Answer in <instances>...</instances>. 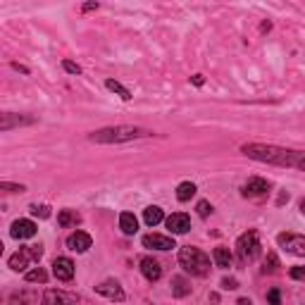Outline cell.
Returning a JSON list of instances; mask_svg holds the SVG:
<instances>
[{
  "label": "cell",
  "instance_id": "obj_1",
  "mask_svg": "<svg viewBox=\"0 0 305 305\" xmlns=\"http://www.w3.org/2000/svg\"><path fill=\"white\" fill-rule=\"evenodd\" d=\"M241 150L250 160L270 162V165H279V167H293V170L305 172V152L303 150H291V148L265 145V143H246Z\"/></svg>",
  "mask_w": 305,
  "mask_h": 305
},
{
  "label": "cell",
  "instance_id": "obj_2",
  "mask_svg": "<svg viewBox=\"0 0 305 305\" xmlns=\"http://www.w3.org/2000/svg\"><path fill=\"white\" fill-rule=\"evenodd\" d=\"M145 136H152V131L141 127H108L88 134V141H93V143H127V141L145 138Z\"/></svg>",
  "mask_w": 305,
  "mask_h": 305
},
{
  "label": "cell",
  "instance_id": "obj_3",
  "mask_svg": "<svg viewBox=\"0 0 305 305\" xmlns=\"http://www.w3.org/2000/svg\"><path fill=\"white\" fill-rule=\"evenodd\" d=\"M179 265L193 277H205L210 272V258L193 246H184L179 250Z\"/></svg>",
  "mask_w": 305,
  "mask_h": 305
},
{
  "label": "cell",
  "instance_id": "obj_4",
  "mask_svg": "<svg viewBox=\"0 0 305 305\" xmlns=\"http://www.w3.org/2000/svg\"><path fill=\"white\" fill-rule=\"evenodd\" d=\"M236 250L243 260H255V258L260 255V236H258V231H246V234H241L236 241Z\"/></svg>",
  "mask_w": 305,
  "mask_h": 305
},
{
  "label": "cell",
  "instance_id": "obj_5",
  "mask_svg": "<svg viewBox=\"0 0 305 305\" xmlns=\"http://www.w3.org/2000/svg\"><path fill=\"white\" fill-rule=\"evenodd\" d=\"M277 241H279L281 248H286L288 253L305 258V236H298V234H279Z\"/></svg>",
  "mask_w": 305,
  "mask_h": 305
},
{
  "label": "cell",
  "instance_id": "obj_6",
  "mask_svg": "<svg viewBox=\"0 0 305 305\" xmlns=\"http://www.w3.org/2000/svg\"><path fill=\"white\" fill-rule=\"evenodd\" d=\"M241 193L246 195V198H263V195L270 193V181L260 177L248 179L246 184H243V188H241Z\"/></svg>",
  "mask_w": 305,
  "mask_h": 305
},
{
  "label": "cell",
  "instance_id": "obj_7",
  "mask_svg": "<svg viewBox=\"0 0 305 305\" xmlns=\"http://www.w3.org/2000/svg\"><path fill=\"white\" fill-rule=\"evenodd\" d=\"M141 243H143V248H152V250H172V248H177L174 238L160 236V234H145Z\"/></svg>",
  "mask_w": 305,
  "mask_h": 305
},
{
  "label": "cell",
  "instance_id": "obj_8",
  "mask_svg": "<svg viewBox=\"0 0 305 305\" xmlns=\"http://www.w3.org/2000/svg\"><path fill=\"white\" fill-rule=\"evenodd\" d=\"M36 229L38 227L31 220H17V222H12V227H10V236L12 238H34Z\"/></svg>",
  "mask_w": 305,
  "mask_h": 305
},
{
  "label": "cell",
  "instance_id": "obj_9",
  "mask_svg": "<svg viewBox=\"0 0 305 305\" xmlns=\"http://www.w3.org/2000/svg\"><path fill=\"white\" fill-rule=\"evenodd\" d=\"M53 274H55L60 281H69L74 277V263H72L69 258H55V260H53Z\"/></svg>",
  "mask_w": 305,
  "mask_h": 305
},
{
  "label": "cell",
  "instance_id": "obj_10",
  "mask_svg": "<svg viewBox=\"0 0 305 305\" xmlns=\"http://www.w3.org/2000/svg\"><path fill=\"white\" fill-rule=\"evenodd\" d=\"M91 236L86 234V231H74V234H69L67 236V248L69 250H74V253H86L88 248H91Z\"/></svg>",
  "mask_w": 305,
  "mask_h": 305
},
{
  "label": "cell",
  "instance_id": "obj_11",
  "mask_svg": "<svg viewBox=\"0 0 305 305\" xmlns=\"http://www.w3.org/2000/svg\"><path fill=\"white\" fill-rule=\"evenodd\" d=\"M29 260H34V253H31V246H26V248H19L17 253H12L10 255V270H15V272H22L26 270V265H29Z\"/></svg>",
  "mask_w": 305,
  "mask_h": 305
},
{
  "label": "cell",
  "instance_id": "obj_12",
  "mask_svg": "<svg viewBox=\"0 0 305 305\" xmlns=\"http://www.w3.org/2000/svg\"><path fill=\"white\" fill-rule=\"evenodd\" d=\"M165 222H167V229H170L172 234H186L188 229H191V217L184 215V212H174Z\"/></svg>",
  "mask_w": 305,
  "mask_h": 305
},
{
  "label": "cell",
  "instance_id": "obj_13",
  "mask_svg": "<svg viewBox=\"0 0 305 305\" xmlns=\"http://www.w3.org/2000/svg\"><path fill=\"white\" fill-rule=\"evenodd\" d=\"M141 272L148 281H158L162 277V265L155 260V258H143L141 260Z\"/></svg>",
  "mask_w": 305,
  "mask_h": 305
},
{
  "label": "cell",
  "instance_id": "obj_14",
  "mask_svg": "<svg viewBox=\"0 0 305 305\" xmlns=\"http://www.w3.org/2000/svg\"><path fill=\"white\" fill-rule=\"evenodd\" d=\"M95 291L100 296L110 298V300H124V291H122V286H119L117 281H103L100 286H95Z\"/></svg>",
  "mask_w": 305,
  "mask_h": 305
},
{
  "label": "cell",
  "instance_id": "obj_15",
  "mask_svg": "<svg viewBox=\"0 0 305 305\" xmlns=\"http://www.w3.org/2000/svg\"><path fill=\"white\" fill-rule=\"evenodd\" d=\"M34 117H19V115H12V112H5L0 115V129L3 131H10L12 127H22V124H31Z\"/></svg>",
  "mask_w": 305,
  "mask_h": 305
},
{
  "label": "cell",
  "instance_id": "obj_16",
  "mask_svg": "<svg viewBox=\"0 0 305 305\" xmlns=\"http://www.w3.org/2000/svg\"><path fill=\"white\" fill-rule=\"evenodd\" d=\"M119 229H122L127 236H131V234L138 231V220L134 217V212H122V215H119Z\"/></svg>",
  "mask_w": 305,
  "mask_h": 305
},
{
  "label": "cell",
  "instance_id": "obj_17",
  "mask_svg": "<svg viewBox=\"0 0 305 305\" xmlns=\"http://www.w3.org/2000/svg\"><path fill=\"white\" fill-rule=\"evenodd\" d=\"M43 300L45 303H76L79 298L74 296V293H65V291H45V296H43Z\"/></svg>",
  "mask_w": 305,
  "mask_h": 305
},
{
  "label": "cell",
  "instance_id": "obj_18",
  "mask_svg": "<svg viewBox=\"0 0 305 305\" xmlns=\"http://www.w3.org/2000/svg\"><path fill=\"white\" fill-rule=\"evenodd\" d=\"M143 220L148 227H155V224H160L162 220H165V215H162V210L158 208V205H150V208H145L143 210Z\"/></svg>",
  "mask_w": 305,
  "mask_h": 305
},
{
  "label": "cell",
  "instance_id": "obj_19",
  "mask_svg": "<svg viewBox=\"0 0 305 305\" xmlns=\"http://www.w3.org/2000/svg\"><path fill=\"white\" fill-rule=\"evenodd\" d=\"M212 260L217 263V267H231V253H229V248L220 246V248H215V253H212Z\"/></svg>",
  "mask_w": 305,
  "mask_h": 305
},
{
  "label": "cell",
  "instance_id": "obj_20",
  "mask_svg": "<svg viewBox=\"0 0 305 305\" xmlns=\"http://www.w3.org/2000/svg\"><path fill=\"white\" fill-rule=\"evenodd\" d=\"M195 195V184L193 181H181L177 186V198L181 200V203H186V200H191Z\"/></svg>",
  "mask_w": 305,
  "mask_h": 305
},
{
  "label": "cell",
  "instance_id": "obj_21",
  "mask_svg": "<svg viewBox=\"0 0 305 305\" xmlns=\"http://www.w3.org/2000/svg\"><path fill=\"white\" fill-rule=\"evenodd\" d=\"M81 222V217L76 215V210H62L58 215V224L60 227H76Z\"/></svg>",
  "mask_w": 305,
  "mask_h": 305
},
{
  "label": "cell",
  "instance_id": "obj_22",
  "mask_svg": "<svg viewBox=\"0 0 305 305\" xmlns=\"http://www.w3.org/2000/svg\"><path fill=\"white\" fill-rule=\"evenodd\" d=\"M24 279L29 281V284H45V281H48V272L41 270V267H36V270H29V272H26Z\"/></svg>",
  "mask_w": 305,
  "mask_h": 305
},
{
  "label": "cell",
  "instance_id": "obj_23",
  "mask_svg": "<svg viewBox=\"0 0 305 305\" xmlns=\"http://www.w3.org/2000/svg\"><path fill=\"white\" fill-rule=\"evenodd\" d=\"M105 86L110 88L112 93H117L122 100H129V98H131V93H129V91L122 84H119V81H115V79H108V81H105Z\"/></svg>",
  "mask_w": 305,
  "mask_h": 305
},
{
  "label": "cell",
  "instance_id": "obj_24",
  "mask_svg": "<svg viewBox=\"0 0 305 305\" xmlns=\"http://www.w3.org/2000/svg\"><path fill=\"white\" fill-rule=\"evenodd\" d=\"M172 284H174V286H172V293H174V296H186L188 291H191V288L186 286V281L181 279V277H174Z\"/></svg>",
  "mask_w": 305,
  "mask_h": 305
},
{
  "label": "cell",
  "instance_id": "obj_25",
  "mask_svg": "<svg viewBox=\"0 0 305 305\" xmlns=\"http://www.w3.org/2000/svg\"><path fill=\"white\" fill-rule=\"evenodd\" d=\"M0 188L8 191V193H24L26 188L22 184H10V181H0Z\"/></svg>",
  "mask_w": 305,
  "mask_h": 305
},
{
  "label": "cell",
  "instance_id": "obj_26",
  "mask_svg": "<svg viewBox=\"0 0 305 305\" xmlns=\"http://www.w3.org/2000/svg\"><path fill=\"white\" fill-rule=\"evenodd\" d=\"M279 267V258L274 253H267V258H265V270H270V272H274Z\"/></svg>",
  "mask_w": 305,
  "mask_h": 305
},
{
  "label": "cell",
  "instance_id": "obj_27",
  "mask_svg": "<svg viewBox=\"0 0 305 305\" xmlns=\"http://www.w3.org/2000/svg\"><path fill=\"white\" fill-rule=\"evenodd\" d=\"M31 212L38 215V217H43V220L50 217V208H48V205H31Z\"/></svg>",
  "mask_w": 305,
  "mask_h": 305
},
{
  "label": "cell",
  "instance_id": "obj_28",
  "mask_svg": "<svg viewBox=\"0 0 305 305\" xmlns=\"http://www.w3.org/2000/svg\"><path fill=\"white\" fill-rule=\"evenodd\" d=\"M195 210H198V215H200V217H208V215H210V212H212V205L208 203V200H200Z\"/></svg>",
  "mask_w": 305,
  "mask_h": 305
},
{
  "label": "cell",
  "instance_id": "obj_29",
  "mask_svg": "<svg viewBox=\"0 0 305 305\" xmlns=\"http://www.w3.org/2000/svg\"><path fill=\"white\" fill-rule=\"evenodd\" d=\"M62 67L67 69L69 74H81V67H79L76 62H72V60H65V62H62Z\"/></svg>",
  "mask_w": 305,
  "mask_h": 305
},
{
  "label": "cell",
  "instance_id": "obj_30",
  "mask_svg": "<svg viewBox=\"0 0 305 305\" xmlns=\"http://www.w3.org/2000/svg\"><path fill=\"white\" fill-rule=\"evenodd\" d=\"M291 279H305V267H291Z\"/></svg>",
  "mask_w": 305,
  "mask_h": 305
},
{
  "label": "cell",
  "instance_id": "obj_31",
  "mask_svg": "<svg viewBox=\"0 0 305 305\" xmlns=\"http://www.w3.org/2000/svg\"><path fill=\"white\" fill-rule=\"evenodd\" d=\"M222 286H224V288H236L238 284H236V279H224V281H222Z\"/></svg>",
  "mask_w": 305,
  "mask_h": 305
},
{
  "label": "cell",
  "instance_id": "obj_32",
  "mask_svg": "<svg viewBox=\"0 0 305 305\" xmlns=\"http://www.w3.org/2000/svg\"><path fill=\"white\" fill-rule=\"evenodd\" d=\"M267 298H270V303H279V300H281L279 291H272V293H270V296H267Z\"/></svg>",
  "mask_w": 305,
  "mask_h": 305
},
{
  "label": "cell",
  "instance_id": "obj_33",
  "mask_svg": "<svg viewBox=\"0 0 305 305\" xmlns=\"http://www.w3.org/2000/svg\"><path fill=\"white\" fill-rule=\"evenodd\" d=\"M203 81H205L203 74H195V76H193V84H195V86H203Z\"/></svg>",
  "mask_w": 305,
  "mask_h": 305
},
{
  "label": "cell",
  "instance_id": "obj_34",
  "mask_svg": "<svg viewBox=\"0 0 305 305\" xmlns=\"http://www.w3.org/2000/svg\"><path fill=\"white\" fill-rule=\"evenodd\" d=\"M95 8H98V3H95V0H91V3H86V5H84L86 12H88V10H95Z\"/></svg>",
  "mask_w": 305,
  "mask_h": 305
},
{
  "label": "cell",
  "instance_id": "obj_35",
  "mask_svg": "<svg viewBox=\"0 0 305 305\" xmlns=\"http://www.w3.org/2000/svg\"><path fill=\"white\" fill-rule=\"evenodd\" d=\"M12 67H15V69H19V72H24V74H29V69H26L24 65H19V62H15V65H12Z\"/></svg>",
  "mask_w": 305,
  "mask_h": 305
},
{
  "label": "cell",
  "instance_id": "obj_36",
  "mask_svg": "<svg viewBox=\"0 0 305 305\" xmlns=\"http://www.w3.org/2000/svg\"><path fill=\"white\" fill-rule=\"evenodd\" d=\"M300 212H303V215H305V198H303V200H300Z\"/></svg>",
  "mask_w": 305,
  "mask_h": 305
}]
</instances>
